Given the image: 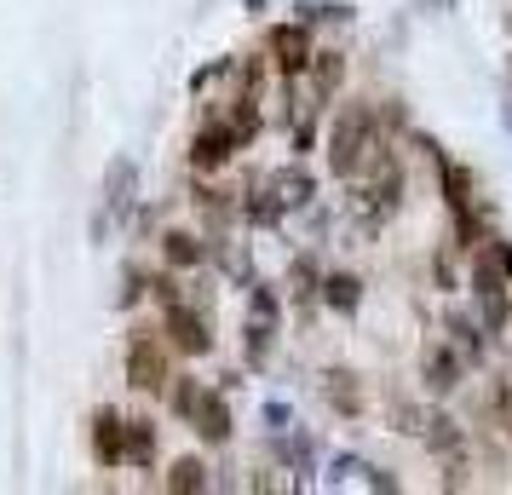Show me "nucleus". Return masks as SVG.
<instances>
[{"label":"nucleus","instance_id":"2","mask_svg":"<svg viewBox=\"0 0 512 495\" xmlns=\"http://www.w3.org/2000/svg\"><path fill=\"white\" fill-rule=\"evenodd\" d=\"M472 294H478V306H484V323L489 329H507L512 317V300H507V277H501V265L489 260H472Z\"/></svg>","mask_w":512,"mask_h":495},{"label":"nucleus","instance_id":"5","mask_svg":"<svg viewBox=\"0 0 512 495\" xmlns=\"http://www.w3.org/2000/svg\"><path fill=\"white\" fill-rule=\"evenodd\" d=\"M185 421L202 426V438H208V444H225V438H231V409H225L219 392H202V386H196V403H190Z\"/></svg>","mask_w":512,"mask_h":495},{"label":"nucleus","instance_id":"14","mask_svg":"<svg viewBox=\"0 0 512 495\" xmlns=\"http://www.w3.org/2000/svg\"><path fill=\"white\" fill-rule=\"evenodd\" d=\"M443 190H449V208L472 213V173L461 162H443Z\"/></svg>","mask_w":512,"mask_h":495},{"label":"nucleus","instance_id":"10","mask_svg":"<svg viewBox=\"0 0 512 495\" xmlns=\"http://www.w3.org/2000/svg\"><path fill=\"white\" fill-rule=\"evenodd\" d=\"M162 254H167L173 271H190V265L208 260V242H202V236H190V231H167L162 236Z\"/></svg>","mask_w":512,"mask_h":495},{"label":"nucleus","instance_id":"17","mask_svg":"<svg viewBox=\"0 0 512 495\" xmlns=\"http://www.w3.org/2000/svg\"><path fill=\"white\" fill-rule=\"evenodd\" d=\"M449 334L461 340V352H472V357H478V329H472L466 317H449Z\"/></svg>","mask_w":512,"mask_h":495},{"label":"nucleus","instance_id":"19","mask_svg":"<svg viewBox=\"0 0 512 495\" xmlns=\"http://www.w3.org/2000/svg\"><path fill=\"white\" fill-rule=\"evenodd\" d=\"M311 277H317V265H311V260H300V265H294V277H288V283H294L288 294H311Z\"/></svg>","mask_w":512,"mask_h":495},{"label":"nucleus","instance_id":"20","mask_svg":"<svg viewBox=\"0 0 512 495\" xmlns=\"http://www.w3.org/2000/svg\"><path fill=\"white\" fill-rule=\"evenodd\" d=\"M150 294H156L162 306H173V300H179V283H173V277H150Z\"/></svg>","mask_w":512,"mask_h":495},{"label":"nucleus","instance_id":"8","mask_svg":"<svg viewBox=\"0 0 512 495\" xmlns=\"http://www.w3.org/2000/svg\"><path fill=\"white\" fill-rule=\"evenodd\" d=\"M231 150H236V133H231V127H208V133H196V144H190V162L208 173V167H225V162H231Z\"/></svg>","mask_w":512,"mask_h":495},{"label":"nucleus","instance_id":"12","mask_svg":"<svg viewBox=\"0 0 512 495\" xmlns=\"http://www.w3.org/2000/svg\"><path fill=\"white\" fill-rule=\"evenodd\" d=\"M323 300L334 311H357V300H363V283L351 277V271H334V277H323Z\"/></svg>","mask_w":512,"mask_h":495},{"label":"nucleus","instance_id":"7","mask_svg":"<svg viewBox=\"0 0 512 495\" xmlns=\"http://www.w3.org/2000/svg\"><path fill=\"white\" fill-rule=\"evenodd\" d=\"M420 380H426V392L449 398V392L461 386V357L443 352V346H426V352H420Z\"/></svg>","mask_w":512,"mask_h":495},{"label":"nucleus","instance_id":"15","mask_svg":"<svg viewBox=\"0 0 512 495\" xmlns=\"http://www.w3.org/2000/svg\"><path fill=\"white\" fill-rule=\"evenodd\" d=\"M202 484H208V467H202L196 455L173 461V472H167V490H173V495H190V490H202Z\"/></svg>","mask_w":512,"mask_h":495},{"label":"nucleus","instance_id":"18","mask_svg":"<svg viewBox=\"0 0 512 495\" xmlns=\"http://www.w3.org/2000/svg\"><path fill=\"white\" fill-rule=\"evenodd\" d=\"M340 70H346L340 58H317V93H328V87L340 81Z\"/></svg>","mask_w":512,"mask_h":495},{"label":"nucleus","instance_id":"11","mask_svg":"<svg viewBox=\"0 0 512 495\" xmlns=\"http://www.w3.org/2000/svg\"><path fill=\"white\" fill-rule=\"evenodd\" d=\"M150 455H156V432H150L144 421H127V426H121V461L150 467Z\"/></svg>","mask_w":512,"mask_h":495},{"label":"nucleus","instance_id":"16","mask_svg":"<svg viewBox=\"0 0 512 495\" xmlns=\"http://www.w3.org/2000/svg\"><path fill=\"white\" fill-rule=\"evenodd\" d=\"M328 398L340 403L346 415H357V386H351V375H328Z\"/></svg>","mask_w":512,"mask_h":495},{"label":"nucleus","instance_id":"1","mask_svg":"<svg viewBox=\"0 0 512 495\" xmlns=\"http://www.w3.org/2000/svg\"><path fill=\"white\" fill-rule=\"evenodd\" d=\"M369 150H374V121L369 110H340L334 116V133H328V167H334V179H351L357 167L369 162Z\"/></svg>","mask_w":512,"mask_h":495},{"label":"nucleus","instance_id":"6","mask_svg":"<svg viewBox=\"0 0 512 495\" xmlns=\"http://www.w3.org/2000/svg\"><path fill=\"white\" fill-rule=\"evenodd\" d=\"M271 58H277V70H282V75H300L305 64H311V35H305L300 24L271 29Z\"/></svg>","mask_w":512,"mask_h":495},{"label":"nucleus","instance_id":"9","mask_svg":"<svg viewBox=\"0 0 512 495\" xmlns=\"http://www.w3.org/2000/svg\"><path fill=\"white\" fill-rule=\"evenodd\" d=\"M121 415L116 409H98L93 415V455L104 461V467H121Z\"/></svg>","mask_w":512,"mask_h":495},{"label":"nucleus","instance_id":"3","mask_svg":"<svg viewBox=\"0 0 512 495\" xmlns=\"http://www.w3.org/2000/svg\"><path fill=\"white\" fill-rule=\"evenodd\" d=\"M167 334H173V346L185 357H202V352H213V334H208V317H196L190 306H167Z\"/></svg>","mask_w":512,"mask_h":495},{"label":"nucleus","instance_id":"21","mask_svg":"<svg viewBox=\"0 0 512 495\" xmlns=\"http://www.w3.org/2000/svg\"><path fill=\"white\" fill-rule=\"evenodd\" d=\"M489 260L501 265V277L512 283V248H507V242H489Z\"/></svg>","mask_w":512,"mask_h":495},{"label":"nucleus","instance_id":"4","mask_svg":"<svg viewBox=\"0 0 512 495\" xmlns=\"http://www.w3.org/2000/svg\"><path fill=\"white\" fill-rule=\"evenodd\" d=\"M127 386H139V392H162L167 386V363L150 340H133L127 346Z\"/></svg>","mask_w":512,"mask_h":495},{"label":"nucleus","instance_id":"13","mask_svg":"<svg viewBox=\"0 0 512 495\" xmlns=\"http://www.w3.org/2000/svg\"><path fill=\"white\" fill-rule=\"evenodd\" d=\"M271 196H277V208H305V202H311V179H305L300 167H294V173H277Z\"/></svg>","mask_w":512,"mask_h":495},{"label":"nucleus","instance_id":"22","mask_svg":"<svg viewBox=\"0 0 512 495\" xmlns=\"http://www.w3.org/2000/svg\"><path fill=\"white\" fill-rule=\"evenodd\" d=\"M501 403H507V438H512V392H507V398H501Z\"/></svg>","mask_w":512,"mask_h":495}]
</instances>
